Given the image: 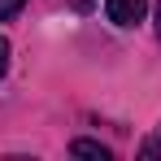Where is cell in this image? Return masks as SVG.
Masks as SVG:
<instances>
[{"label": "cell", "mask_w": 161, "mask_h": 161, "mask_svg": "<svg viewBox=\"0 0 161 161\" xmlns=\"http://www.w3.org/2000/svg\"><path fill=\"white\" fill-rule=\"evenodd\" d=\"M105 13L113 26H135L148 13V0H105Z\"/></svg>", "instance_id": "6da1fadb"}, {"label": "cell", "mask_w": 161, "mask_h": 161, "mask_svg": "<svg viewBox=\"0 0 161 161\" xmlns=\"http://www.w3.org/2000/svg\"><path fill=\"white\" fill-rule=\"evenodd\" d=\"M139 153H144V157H157V153H161V135H157V139H148V144H144Z\"/></svg>", "instance_id": "5b68a950"}, {"label": "cell", "mask_w": 161, "mask_h": 161, "mask_svg": "<svg viewBox=\"0 0 161 161\" xmlns=\"http://www.w3.org/2000/svg\"><path fill=\"white\" fill-rule=\"evenodd\" d=\"M70 153H74V157H96V161H109V157H113L105 144H96V139H74Z\"/></svg>", "instance_id": "7a4b0ae2"}, {"label": "cell", "mask_w": 161, "mask_h": 161, "mask_svg": "<svg viewBox=\"0 0 161 161\" xmlns=\"http://www.w3.org/2000/svg\"><path fill=\"white\" fill-rule=\"evenodd\" d=\"M22 4H26V0H0V22L18 18V13H22Z\"/></svg>", "instance_id": "3957f363"}, {"label": "cell", "mask_w": 161, "mask_h": 161, "mask_svg": "<svg viewBox=\"0 0 161 161\" xmlns=\"http://www.w3.org/2000/svg\"><path fill=\"white\" fill-rule=\"evenodd\" d=\"M87 4H92V0H79V9H87Z\"/></svg>", "instance_id": "52a82bcc"}, {"label": "cell", "mask_w": 161, "mask_h": 161, "mask_svg": "<svg viewBox=\"0 0 161 161\" xmlns=\"http://www.w3.org/2000/svg\"><path fill=\"white\" fill-rule=\"evenodd\" d=\"M157 35H161V0H157Z\"/></svg>", "instance_id": "8992f818"}, {"label": "cell", "mask_w": 161, "mask_h": 161, "mask_svg": "<svg viewBox=\"0 0 161 161\" xmlns=\"http://www.w3.org/2000/svg\"><path fill=\"white\" fill-rule=\"evenodd\" d=\"M4 70H9V39L0 35V74H4Z\"/></svg>", "instance_id": "277c9868"}]
</instances>
